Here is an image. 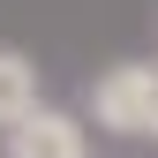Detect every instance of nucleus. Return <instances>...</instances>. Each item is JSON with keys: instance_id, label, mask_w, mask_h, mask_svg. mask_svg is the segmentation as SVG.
<instances>
[{"instance_id": "obj_1", "label": "nucleus", "mask_w": 158, "mask_h": 158, "mask_svg": "<svg viewBox=\"0 0 158 158\" xmlns=\"http://www.w3.org/2000/svg\"><path fill=\"white\" fill-rule=\"evenodd\" d=\"M90 121L113 135H158V60H113L90 83Z\"/></svg>"}, {"instance_id": "obj_2", "label": "nucleus", "mask_w": 158, "mask_h": 158, "mask_svg": "<svg viewBox=\"0 0 158 158\" xmlns=\"http://www.w3.org/2000/svg\"><path fill=\"white\" fill-rule=\"evenodd\" d=\"M0 158H90V128L68 106H38L15 135H0Z\"/></svg>"}, {"instance_id": "obj_3", "label": "nucleus", "mask_w": 158, "mask_h": 158, "mask_svg": "<svg viewBox=\"0 0 158 158\" xmlns=\"http://www.w3.org/2000/svg\"><path fill=\"white\" fill-rule=\"evenodd\" d=\"M38 106H45L38 98V60L23 45H0V135H15Z\"/></svg>"}]
</instances>
